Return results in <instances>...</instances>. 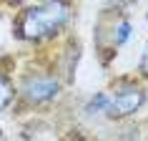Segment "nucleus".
Returning <instances> with one entry per match:
<instances>
[{
    "label": "nucleus",
    "instance_id": "obj_1",
    "mask_svg": "<svg viewBox=\"0 0 148 141\" xmlns=\"http://www.w3.org/2000/svg\"><path fill=\"white\" fill-rule=\"evenodd\" d=\"M68 15L70 8L65 0H45V3H38L23 13L20 23H18V33L25 40H43L60 30Z\"/></svg>",
    "mask_w": 148,
    "mask_h": 141
},
{
    "label": "nucleus",
    "instance_id": "obj_2",
    "mask_svg": "<svg viewBox=\"0 0 148 141\" xmlns=\"http://www.w3.org/2000/svg\"><path fill=\"white\" fill-rule=\"evenodd\" d=\"M146 103V91L138 86H128L123 91H118L113 98H108V106H106V113L110 118H125L136 113Z\"/></svg>",
    "mask_w": 148,
    "mask_h": 141
},
{
    "label": "nucleus",
    "instance_id": "obj_3",
    "mask_svg": "<svg viewBox=\"0 0 148 141\" xmlns=\"http://www.w3.org/2000/svg\"><path fill=\"white\" fill-rule=\"evenodd\" d=\"M58 91H60V83L55 78H50V76H33L23 86V96L30 103H45L50 98H55Z\"/></svg>",
    "mask_w": 148,
    "mask_h": 141
},
{
    "label": "nucleus",
    "instance_id": "obj_4",
    "mask_svg": "<svg viewBox=\"0 0 148 141\" xmlns=\"http://www.w3.org/2000/svg\"><path fill=\"white\" fill-rule=\"evenodd\" d=\"M13 96H15V91H13V86H10V81L5 78L3 73H0V111L10 106Z\"/></svg>",
    "mask_w": 148,
    "mask_h": 141
},
{
    "label": "nucleus",
    "instance_id": "obj_5",
    "mask_svg": "<svg viewBox=\"0 0 148 141\" xmlns=\"http://www.w3.org/2000/svg\"><path fill=\"white\" fill-rule=\"evenodd\" d=\"M128 38H131V23H128V20H121V23L116 25V33H113V43H116V46H123Z\"/></svg>",
    "mask_w": 148,
    "mask_h": 141
},
{
    "label": "nucleus",
    "instance_id": "obj_6",
    "mask_svg": "<svg viewBox=\"0 0 148 141\" xmlns=\"http://www.w3.org/2000/svg\"><path fill=\"white\" fill-rule=\"evenodd\" d=\"M106 106H108V96H106V93H98L95 98L88 101L86 111H88V113H101V111H106Z\"/></svg>",
    "mask_w": 148,
    "mask_h": 141
},
{
    "label": "nucleus",
    "instance_id": "obj_7",
    "mask_svg": "<svg viewBox=\"0 0 148 141\" xmlns=\"http://www.w3.org/2000/svg\"><path fill=\"white\" fill-rule=\"evenodd\" d=\"M138 68H140V73H143V76H148V43H146V48H143V55H140Z\"/></svg>",
    "mask_w": 148,
    "mask_h": 141
},
{
    "label": "nucleus",
    "instance_id": "obj_8",
    "mask_svg": "<svg viewBox=\"0 0 148 141\" xmlns=\"http://www.w3.org/2000/svg\"><path fill=\"white\" fill-rule=\"evenodd\" d=\"M15 3H33V0H15Z\"/></svg>",
    "mask_w": 148,
    "mask_h": 141
}]
</instances>
